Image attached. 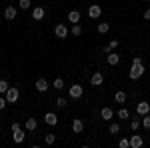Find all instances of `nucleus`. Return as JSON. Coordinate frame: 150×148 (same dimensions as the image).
I'll use <instances>...</instances> for the list:
<instances>
[{
    "label": "nucleus",
    "instance_id": "f257e3e1",
    "mask_svg": "<svg viewBox=\"0 0 150 148\" xmlns=\"http://www.w3.org/2000/svg\"><path fill=\"white\" fill-rule=\"evenodd\" d=\"M142 74H144V66H142V62H138V64H134V62H132L130 72H128V78H130V80H138Z\"/></svg>",
    "mask_w": 150,
    "mask_h": 148
},
{
    "label": "nucleus",
    "instance_id": "f03ea898",
    "mask_svg": "<svg viewBox=\"0 0 150 148\" xmlns=\"http://www.w3.org/2000/svg\"><path fill=\"white\" fill-rule=\"evenodd\" d=\"M18 98H20V90H18V88H14V86H10V88L6 90V100H8V104L18 102Z\"/></svg>",
    "mask_w": 150,
    "mask_h": 148
},
{
    "label": "nucleus",
    "instance_id": "7ed1b4c3",
    "mask_svg": "<svg viewBox=\"0 0 150 148\" xmlns=\"http://www.w3.org/2000/svg\"><path fill=\"white\" fill-rule=\"evenodd\" d=\"M54 34H56V38H66V36H68V26H66V24H56V26H54Z\"/></svg>",
    "mask_w": 150,
    "mask_h": 148
},
{
    "label": "nucleus",
    "instance_id": "20e7f679",
    "mask_svg": "<svg viewBox=\"0 0 150 148\" xmlns=\"http://www.w3.org/2000/svg\"><path fill=\"white\" fill-rule=\"evenodd\" d=\"M82 94H84V88L80 84H72L70 86V98H80Z\"/></svg>",
    "mask_w": 150,
    "mask_h": 148
},
{
    "label": "nucleus",
    "instance_id": "39448f33",
    "mask_svg": "<svg viewBox=\"0 0 150 148\" xmlns=\"http://www.w3.org/2000/svg\"><path fill=\"white\" fill-rule=\"evenodd\" d=\"M102 82H104V74L102 72H94L92 76H90V84H92V86H100Z\"/></svg>",
    "mask_w": 150,
    "mask_h": 148
},
{
    "label": "nucleus",
    "instance_id": "423d86ee",
    "mask_svg": "<svg viewBox=\"0 0 150 148\" xmlns=\"http://www.w3.org/2000/svg\"><path fill=\"white\" fill-rule=\"evenodd\" d=\"M44 122H46L48 126H56L58 124V116L54 112H46L44 114Z\"/></svg>",
    "mask_w": 150,
    "mask_h": 148
},
{
    "label": "nucleus",
    "instance_id": "0eeeda50",
    "mask_svg": "<svg viewBox=\"0 0 150 148\" xmlns=\"http://www.w3.org/2000/svg\"><path fill=\"white\" fill-rule=\"evenodd\" d=\"M24 138H26V134L22 132V128H18V130H14V132H12V140H14L16 144H22Z\"/></svg>",
    "mask_w": 150,
    "mask_h": 148
},
{
    "label": "nucleus",
    "instance_id": "6e6552de",
    "mask_svg": "<svg viewBox=\"0 0 150 148\" xmlns=\"http://www.w3.org/2000/svg\"><path fill=\"white\" fill-rule=\"evenodd\" d=\"M16 14H18L16 6H6V10H4V18H6V20H14Z\"/></svg>",
    "mask_w": 150,
    "mask_h": 148
},
{
    "label": "nucleus",
    "instance_id": "1a4fd4ad",
    "mask_svg": "<svg viewBox=\"0 0 150 148\" xmlns=\"http://www.w3.org/2000/svg\"><path fill=\"white\" fill-rule=\"evenodd\" d=\"M102 14V6H98V4H92L90 8H88V16L90 18H98Z\"/></svg>",
    "mask_w": 150,
    "mask_h": 148
},
{
    "label": "nucleus",
    "instance_id": "9d476101",
    "mask_svg": "<svg viewBox=\"0 0 150 148\" xmlns=\"http://www.w3.org/2000/svg\"><path fill=\"white\" fill-rule=\"evenodd\" d=\"M136 112H138L140 116L148 114L150 112V102H138V104H136Z\"/></svg>",
    "mask_w": 150,
    "mask_h": 148
},
{
    "label": "nucleus",
    "instance_id": "9b49d317",
    "mask_svg": "<svg viewBox=\"0 0 150 148\" xmlns=\"http://www.w3.org/2000/svg\"><path fill=\"white\" fill-rule=\"evenodd\" d=\"M142 144H144V140H142V136L134 132V134H132V138H130V146H132V148H140Z\"/></svg>",
    "mask_w": 150,
    "mask_h": 148
},
{
    "label": "nucleus",
    "instance_id": "f8f14e48",
    "mask_svg": "<svg viewBox=\"0 0 150 148\" xmlns=\"http://www.w3.org/2000/svg\"><path fill=\"white\" fill-rule=\"evenodd\" d=\"M44 16H46V10H44L42 6H36L34 10H32V18H34V20H42Z\"/></svg>",
    "mask_w": 150,
    "mask_h": 148
},
{
    "label": "nucleus",
    "instance_id": "ddd939ff",
    "mask_svg": "<svg viewBox=\"0 0 150 148\" xmlns=\"http://www.w3.org/2000/svg\"><path fill=\"white\" fill-rule=\"evenodd\" d=\"M100 116H102V120H112V116H114V110H112L110 106H104L102 112H100Z\"/></svg>",
    "mask_w": 150,
    "mask_h": 148
},
{
    "label": "nucleus",
    "instance_id": "4468645a",
    "mask_svg": "<svg viewBox=\"0 0 150 148\" xmlns=\"http://www.w3.org/2000/svg\"><path fill=\"white\" fill-rule=\"evenodd\" d=\"M36 90H38V92H46L48 90L46 78H38V80H36Z\"/></svg>",
    "mask_w": 150,
    "mask_h": 148
},
{
    "label": "nucleus",
    "instance_id": "2eb2a0df",
    "mask_svg": "<svg viewBox=\"0 0 150 148\" xmlns=\"http://www.w3.org/2000/svg\"><path fill=\"white\" fill-rule=\"evenodd\" d=\"M68 20L72 24H78V22H80V12H78V10H70L68 12Z\"/></svg>",
    "mask_w": 150,
    "mask_h": 148
},
{
    "label": "nucleus",
    "instance_id": "dca6fc26",
    "mask_svg": "<svg viewBox=\"0 0 150 148\" xmlns=\"http://www.w3.org/2000/svg\"><path fill=\"white\" fill-rule=\"evenodd\" d=\"M106 60H108V64H110V66H116V64H118V62H120V56H118V54H116V52H110V54H108V58H106Z\"/></svg>",
    "mask_w": 150,
    "mask_h": 148
},
{
    "label": "nucleus",
    "instance_id": "f3484780",
    "mask_svg": "<svg viewBox=\"0 0 150 148\" xmlns=\"http://www.w3.org/2000/svg\"><path fill=\"white\" fill-rule=\"evenodd\" d=\"M72 130H74L76 134H80L82 130H84V124H82V120H78V118H76V120L72 122Z\"/></svg>",
    "mask_w": 150,
    "mask_h": 148
},
{
    "label": "nucleus",
    "instance_id": "a211bd4d",
    "mask_svg": "<svg viewBox=\"0 0 150 148\" xmlns=\"http://www.w3.org/2000/svg\"><path fill=\"white\" fill-rule=\"evenodd\" d=\"M114 100H116V102H118V104H124V102H126V92L118 90V92H116V94H114Z\"/></svg>",
    "mask_w": 150,
    "mask_h": 148
},
{
    "label": "nucleus",
    "instance_id": "6ab92c4d",
    "mask_svg": "<svg viewBox=\"0 0 150 148\" xmlns=\"http://www.w3.org/2000/svg\"><path fill=\"white\" fill-rule=\"evenodd\" d=\"M24 126H26V130H30V132H32V130H36V126H38V122H36V118H28Z\"/></svg>",
    "mask_w": 150,
    "mask_h": 148
},
{
    "label": "nucleus",
    "instance_id": "aec40b11",
    "mask_svg": "<svg viewBox=\"0 0 150 148\" xmlns=\"http://www.w3.org/2000/svg\"><path fill=\"white\" fill-rule=\"evenodd\" d=\"M96 30H98L100 34H106V32L110 30V24H108V22H100L98 26H96Z\"/></svg>",
    "mask_w": 150,
    "mask_h": 148
},
{
    "label": "nucleus",
    "instance_id": "412c9836",
    "mask_svg": "<svg viewBox=\"0 0 150 148\" xmlns=\"http://www.w3.org/2000/svg\"><path fill=\"white\" fill-rule=\"evenodd\" d=\"M70 32H72V36H80L82 34V26L80 24H74V26L70 28Z\"/></svg>",
    "mask_w": 150,
    "mask_h": 148
},
{
    "label": "nucleus",
    "instance_id": "4be33fe9",
    "mask_svg": "<svg viewBox=\"0 0 150 148\" xmlns=\"http://www.w3.org/2000/svg\"><path fill=\"white\" fill-rule=\"evenodd\" d=\"M140 126H142V122H140V120H136V118H134V120H132V122H130V130H132V132H136V130H138Z\"/></svg>",
    "mask_w": 150,
    "mask_h": 148
},
{
    "label": "nucleus",
    "instance_id": "5701e85b",
    "mask_svg": "<svg viewBox=\"0 0 150 148\" xmlns=\"http://www.w3.org/2000/svg\"><path fill=\"white\" fill-rule=\"evenodd\" d=\"M142 126H144V128H148V130H150V112L142 116Z\"/></svg>",
    "mask_w": 150,
    "mask_h": 148
},
{
    "label": "nucleus",
    "instance_id": "b1692460",
    "mask_svg": "<svg viewBox=\"0 0 150 148\" xmlns=\"http://www.w3.org/2000/svg\"><path fill=\"white\" fill-rule=\"evenodd\" d=\"M128 116H130V112H128L126 108H120V110H118V118H120V120H124Z\"/></svg>",
    "mask_w": 150,
    "mask_h": 148
},
{
    "label": "nucleus",
    "instance_id": "393cba45",
    "mask_svg": "<svg viewBox=\"0 0 150 148\" xmlns=\"http://www.w3.org/2000/svg\"><path fill=\"white\" fill-rule=\"evenodd\" d=\"M8 88H10V86H8V82H6V80H0V94H6Z\"/></svg>",
    "mask_w": 150,
    "mask_h": 148
},
{
    "label": "nucleus",
    "instance_id": "a878e982",
    "mask_svg": "<svg viewBox=\"0 0 150 148\" xmlns=\"http://www.w3.org/2000/svg\"><path fill=\"white\" fill-rule=\"evenodd\" d=\"M54 88H56V90H62V88H64V80L56 78V80H54Z\"/></svg>",
    "mask_w": 150,
    "mask_h": 148
},
{
    "label": "nucleus",
    "instance_id": "bb28decb",
    "mask_svg": "<svg viewBox=\"0 0 150 148\" xmlns=\"http://www.w3.org/2000/svg\"><path fill=\"white\" fill-rule=\"evenodd\" d=\"M108 132H110V134H120V126H118V124H110Z\"/></svg>",
    "mask_w": 150,
    "mask_h": 148
},
{
    "label": "nucleus",
    "instance_id": "cd10ccee",
    "mask_svg": "<svg viewBox=\"0 0 150 148\" xmlns=\"http://www.w3.org/2000/svg\"><path fill=\"white\" fill-rule=\"evenodd\" d=\"M18 6H20L22 10H28V8H30V0H20V2H18Z\"/></svg>",
    "mask_w": 150,
    "mask_h": 148
},
{
    "label": "nucleus",
    "instance_id": "c85d7f7f",
    "mask_svg": "<svg viewBox=\"0 0 150 148\" xmlns=\"http://www.w3.org/2000/svg\"><path fill=\"white\" fill-rule=\"evenodd\" d=\"M54 140H56L54 134H46V136H44V142H46V144H54Z\"/></svg>",
    "mask_w": 150,
    "mask_h": 148
},
{
    "label": "nucleus",
    "instance_id": "c756f323",
    "mask_svg": "<svg viewBox=\"0 0 150 148\" xmlns=\"http://www.w3.org/2000/svg\"><path fill=\"white\" fill-rule=\"evenodd\" d=\"M118 144H120V148H128V146H130V140H126V138H120V142H118Z\"/></svg>",
    "mask_w": 150,
    "mask_h": 148
},
{
    "label": "nucleus",
    "instance_id": "7c9ffc66",
    "mask_svg": "<svg viewBox=\"0 0 150 148\" xmlns=\"http://www.w3.org/2000/svg\"><path fill=\"white\" fill-rule=\"evenodd\" d=\"M56 104L60 106V108H66V104H68V102H66V98H56Z\"/></svg>",
    "mask_w": 150,
    "mask_h": 148
},
{
    "label": "nucleus",
    "instance_id": "2f4dec72",
    "mask_svg": "<svg viewBox=\"0 0 150 148\" xmlns=\"http://www.w3.org/2000/svg\"><path fill=\"white\" fill-rule=\"evenodd\" d=\"M6 104H8L6 96H0V110H4V108H6Z\"/></svg>",
    "mask_w": 150,
    "mask_h": 148
},
{
    "label": "nucleus",
    "instance_id": "473e14b6",
    "mask_svg": "<svg viewBox=\"0 0 150 148\" xmlns=\"http://www.w3.org/2000/svg\"><path fill=\"white\" fill-rule=\"evenodd\" d=\"M110 48H112V50L118 48V40H110Z\"/></svg>",
    "mask_w": 150,
    "mask_h": 148
},
{
    "label": "nucleus",
    "instance_id": "72a5a7b5",
    "mask_svg": "<svg viewBox=\"0 0 150 148\" xmlns=\"http://www.w3.org/2000/svg\"><path fill=\"white\" fill-rule=\"evenodd\" d=\"M10 128H12V132H14V130H18V128H20V124H18V122H12Z\"/></svg>",
    "mask_w": 150,
    "mask_h": 148
},
{
    "label": "nucleus",
    "instance_id": "f704fd0d",
    "mask_svg": "<svg viewBox=\"0 0 150 148\" xmlns=\"http://www.w3.org/2000/svg\"><path fill=\"white\" fill-rule=\"evenodd\" d=\"M144 20H150V8H148V10H144Z\"/></svg>",
    "mask_w": 150,
    "mask_h": 148
},
{
    "label": "nucleus",
    "instance_id": "c9c22d12",
    "mask_svg": "<svg viewBox=\"0 0 150 148\" xmlns=\"http://www.w3.org/2000/svg\"><path fill=\"white\" fill-rule=\"evenodd\" d=\"M102 50H104V52H106V54H110V52H112V48H110V44H108V46H104Z\"/></svg>",
    "mask_w": 150,
    "mask_h": 148
},
{
    "label": "nucleus",
    "instance_id": "e433bc0d",
    "mask_svg": "<svg viewBox=\"0 0 150 148\" xmlns=\"http://www.w3.org/2000/svg\"><path fill=\"white\" fill-rule=\"evenodd\" d=\"M146 2H150V0H146Z\"/></svg>",
    "mask_w": 150,
    "mask_h": 148
}]
</instances>
